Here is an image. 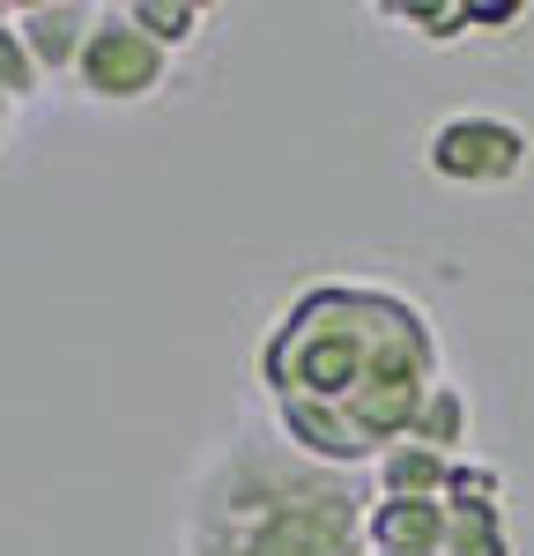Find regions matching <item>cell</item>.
I'll use <instances>...</instances> for the list:
<instances>
[{"instance_id": "obj_1", "label": "cell", "mask_w": 534, "mask_h": 556, "mask_svg": "<svg viewBox=\"0 0 534 556\" xmlns=\"http://www.w3.org/2000/svg\"><path fill=\"white\" fill-rule=\"evenodd\" d=\"M260 386L282 438L319 468L386 460L416 430L423 401L445 386L438 334L423 304L379 282H312L275 319L260 349Z\"/></svg>"}, {"instance_id": "obj_2", "label": "cell", "mask_w": 534, "mask_h": 556, "mask_svg": "<svg viewBox=\"0 0 534 556\" xmlns=\"http://www.w3.org/2000/svg\"><path fill=\"white\" fill-rule=\"evenodd\" d=\"M364 513L342 468H297L282 453H230L201 505L193 556H356Z\"/></svg>"}, {"instance_id": "obj_3", "label": "cell", "mask_w": 534, "mask_h": 556, "mask_svg": "<svg viewBox=\"0 0 534 556\" xmlns=\"http://www.w3.org/2000/svg\"><path fill=\"white\" fill-rule=\"evenodd\" d=\"M164 75H171V52L149 38L127 8H104V23H97V38H89L75 83H82L89 97H104V104H134V97H156Z\"/></svg>"}, {"instance_id": "obj_4", "label": "cell", "mask_w": 534, "mask_h": 556, "mask_svg": "<svg viewBox=\"0 0 534 556\" xmlns=\"http://www.w3.org/2000/svg\"><path fill=\"white\" fill-rule=\"evenodd\" d=\"M431 172L453 186H512L527 172V134L497 112H453L431 134Z\"/></svg>"}, {"instance_id": "obj_5", "label": "cell", "mask_w": 534, "mask_h": 556, "mask_svg": "<svg viewBox=\"0 0 534 556\" xmlns=\"http://www.w3.org/2000/svg\"><path fill=\"white\" fill-rule=\"evenodd\" d=\"M15 23H23V45H30L38 75L52 83V75H75L82 67L104 8H89V0H30V8H15Z\"/></svg>"}, {"instance_id": "obj_6", "label": "cell", "mask_w": 534, "mask_h": 556, "mask_svg": "<svg viewBox=\"0 0 534 556\" xmlns=\"http://www.w3.org/2000/svg\"><path fill=\"white\" fill-rule=\"evenodd\" d=\"M445 534H453L445 497H371L364 513L371 556H445Z\"/></svg>"}, {"instance_id": "obj_7", "label": "cell", "mask_w": 534, "mask_h": 556, "mask_svg": "<svg viewBox=\"0 0 534 556\" xmlns=\"http://www.w3.org/2000/svg\"><path fill=\"white\" fill-rule=\"evenodd\" d=\"M453 468H460V460H445V453H431V445L400 438L394 453L379 460V497H445Z\"/></svg>"}, {"instance_id": "obj_8", "label": "cell", "mask_w": 534, "mask_h": 556, "mask_svg": "<svg viewBox=\"0 0 534 556\" xmlns=\"http://www.w3.org/2000/svg\"><path fill=\"white\" fill-rule=\"evenodd\" d=\"M408 438H416V445H431V453H445V460H453V453L468 445V393H460V386L445 379L438 393L423 401V416H416V430H408Z\"/></svg>"}, {"instance_id": "obj_9", "label": "cell", "mask_w": 534, "mask_h": 556, "mask_svg": "<svg viewBox=\"0 0 534 556\" xmlns=\"http://www.w3.org/2000/svg\"><path fill=\"white\" fill-rule=\"evenodd\" d=\"M127 15L164 45V52L193 45V30H201V8H193V0H127Z\"/></svg>"}, {"instance_id": "obj_10", "label": "cell", "mask_w": 534, "mask_h": 556, "mask_svg": "<svg viewBox=\"0 0 534 556\" xmlns=\"http://www.w3.org/2000/svg\"><path fill=\"white\" fill-rule=\"evenodd\" d=\"M445 556H512V534H505V513H453V534H445Z\"/></svg>"}, {"instance_id": "obj_11", "label": "cell", "mask_w": 534, "mask_h": 556, "mask_svg": "<svg viewBox=\"0 0 534 556\" xmlns=\"http://www.w3.org/2000/svg\"><path fill=\"white\" fill-rule=\"evenodd\" d=\"M497 505H505V475L460 460L453 482H445V513H497Z\"/></svg>"}, {"instance_id": "obj_12", "label": "cell", "mask_w": 534, "mask_h": 556, "mask_svg": "<svg viewBox=\"0 0 534 556\" xmlns=\"http://www.w3.org/2000/svg\"><path fill=\"white\" fill-rule=\"evenodd\" d=\"M44 75L38 60H30V45H23V23H15V8H0V89L8 97H30Z\"/></svg>"}, {"instance_id": "obj_13", "label": "cell", "mask_w": 534, "mask_h": 556, "mask_svg": "<svg viewBox=\"0 0 534 556\" xmlns=\"http://www.w3.org/2000/svg\"><path fill=\"white\" fill-rule=\"evenodd\" d=\"M394 15L416 30V38H431V45H445V38L468 30V0H394Z\"/></svg>"}, {"instance_id": "obj_14", "label": "cell", "mask_w": 534, "mask_h": 556, "mask_svg": "<svg viewBox=\"0 0 534 556\" xmlns=\"http://www.w3.org/2000/svg\"><path fill=\"white\" fill-rule=\"evenodd\" d=\"M527 8L520 0H468V30H505V23H520Z\"/></svg>"}, {"instance_id": "obj_15", "label": "cell", "mask_w": 534, "mask_h": 556, "mask_svg": "<svg viewBox=\"0 0 534 556\" xmlns=\"http://www.w3.org/2000/svg\"><path fill=\"white\" fill-rule=\"evenodd\" d=\"M8 112H15V97H8V89H0V134H8Z\"/></svg>"}]
</instances>
